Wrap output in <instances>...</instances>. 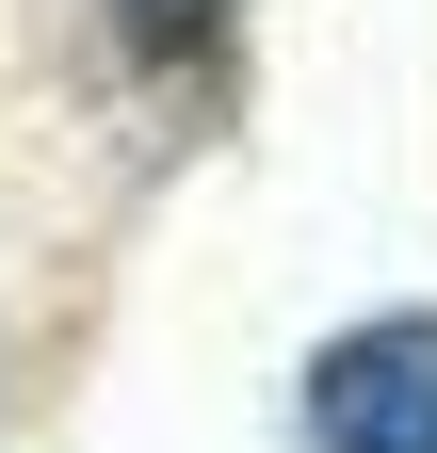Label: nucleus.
Returning a JSON list of instances; mask_svg holds the SVG:
<instances>
[{
  "label": "nucleus",
  "instance_id": "f257e3e1",
  "mask_svg": "<svg viewBox=\"0 0 437 453\" xmlns=\"http://www.w3.org/2000/svg\"><path fill=\"white\" fill-rule=\"evenodd\" d=\"M308 453H437V308H389L308 357Z\"/></svg>",
  "mask_w": 437,
  "mask_h": 453
},
{
  "label": "nucleus",
  "instance_id": "f03ea898",
  "mask_svg": "<svg viewBox=\"0 0 437 453\" xmlns=\"http://www.w3.org/2000/svg\"><path fill=\"white\" fill-rule=\"evenodd\" d=\"M195 17H211V0H146V33H195Z\"/></svg>",
  "mask_w": 437,
  "mask_h": 453
}]
</instances>
